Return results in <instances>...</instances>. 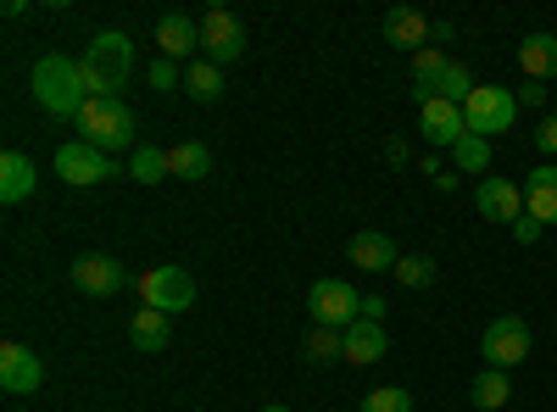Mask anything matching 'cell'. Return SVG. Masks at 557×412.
<instances>
[{
    "instance_id": "16",
    "label": "cell",
    "mask_w": 557,
    "mask_h": 412,
    "mask_svg": "<svg viewBox=\"0 0 557 412\" xmlns=\"http://www.w3.org/2000/svg\"><path fill=\"white\" fill-rule=\"evenodd\" d=\"M190 51H201V23H190L184 12H168V17H157V57H168V62H184Z\"/></svg>"
},
{
    "instance_id": "7",
    "label": "cell",
    "mask_w": 557,
    "mask_h": 412,
    "mask_svg": "<svg viewBox=\"0 0 557 412\" xmlns=\"http://www.w3.org/2000/svg\"><path fill=\"white\" fill-rule=\"evenodd\" d=\"M307 312H312V324L318 329H351L357 317H362V296L346 285V279H318L312 290H307Z\"/></svg>"
},
{
    "instance_id": "18",
    "label": "cell",
    "mask_w": 557,
    "mask_h": 412,
    "mask_svg": "<svg viewBox=\"0 0 557 412\" xmlns=\"http://www.w3.org/2000/svg\"><path fill=\"white\" fill-rule=\"evenodd\" d=\"M34 185H39L34 157H23V151H7V157H0V201L17 207V201H28V196H34Z\"/></svg>"
},
{
    "instance_id": "24",
    "label": "cell",
    "mask_w": 557,
    "mask_h": 412,
    "mask_svg": "<svg viewBox=\"0 0 557 412\" xmlns=\"http://www.w3.org/2000/svg\"><path fill=\"white\" fill-rule=\"evenodd\" d=\"M168 173H173V178H207V173H212V151H207L201 140L168 146Z\"/></svg>"
},
{
    "instance_id": "15",
    "label": "cell",
    "mask_w": 557,
    "mask_h": 412,
    "mask_svg": "<svg viewBox=\"0 0 557 412\" xmlns=\"http://www.w3.org/2000/svg\"><path fill=\"white\" fill-rule=\"evenodd\" d=\"M396 262H401V251H396V240L391 235H380V228H357L351 235V267L357 273H396Z\"/></svg>"
},
{
    "instance_id": "31",
    "label": "cell",
    "mask_w": 557,
    "mask_h": 412,
    "mask_svg": "<svg viewBox=\"0 0 557 412\" xmlns=\"http://www.w3.org/2000/svg\"><path fill=\"white\" fill-rule=\"evenodd\" d=\"M357 412H412V396L401 385H385V390H368Z\"/></svg>"
},
{
    "instance_id": "37",
    "label": "cell",
    "mask_w": 557,
    "mask_h": 412,
    "mask_svg": "<svg viewBox=\"0 0 557 412\" xmlns=\"http://www.w3.org/2000/svg\"><path fill=\"white\" fill-rule=\"evenodd\" d=\"M407 157H412V151H407V140H396V134H391V140H385V162H391V167H401Z\"/></svg>"
},
{
    "instance_id": "29",
    "label": "cell",
    "mask_w": 557,
    "mask_h": 412,
    "mask_svg": "<svg viewBox=\"0 0 557 412\" xmlns=\"http://www.w3.org/2000/svg\"><path fill=\"white\" fill-rule=\"evenodd\" d=\"M474 89H480V84H474V73L462 67V62H451V67L441 73V84H435V101H451V107H462V101L474 96Z\"/></svg>"
},
{
    "instance_id": "35",
    "label": "cell",
    "mask_w": 557,
    "mask_h": 412,
    "mask_svg": "<svg viewBox=\"0 0 557 412\" xmlns=\"http://www.w3.org/2000/svg\"><path fill=\"white\" fill-rule=\"evenodd\" d=\"M513 96H519V107H546V84H524Z\"/></svg>"
},
{
    "instance_id": "23",
    "label": "cell",
    "mask_w": 557,
    "mask_h": 412,
    "mask_svg": "<svg viewBox=\"0 0 557 412\" xmlns=\"http://www.w3.org/2000/svg\"><path fill=\"white\" fill-rule=\"evenodd\" d=\"M301 357L312 362V369H335V362H346V335L341 329H307V340H301Z\"/></svg>"
},
{
    "instance_id": "21",
    "label": "cell",
    "mask_w": 557,
    "mask_h": 412,
    "mask_svg": "<svg viewBox=\"0 0 557 412\" xmlns=\"http://www.w3.org/2000/svg\"><path fill=\"white\" fill-rule=\"evenodd\" d=\"M519 67H524L530 84L557 78V34H524V45H519Z\"/></svg>"
},
{
    "instance_id": "19",
    "label": "cell",
    "mask_w": 557,
    "mask_h": 412,
    "mask_svg": "<svg viewBox=\"0 0 557 412\" xmlns=\"http://www.w3.org/2000/svg\"><path fill=\"white\" fill-rule=\"evenodd\" d=\"M385 351H391L385 324H368V317H357V324L346 329V362H351V369H368V362H380Z\"/></svg>"
},
{
    "instance_id": "13",
    "label": "cell",
    "mask_w": 557,
    "mask_h": 412,
    "mask_svg": "<svg viewBox=\"0 0 557 412\" xmlns=\"http://www.w3.org/2000/svg\"><path fill=\"white\" fill-rule=\"evenodd\" d=\"M418 128H424V140L435 151H451L462 134H469V117H462V107H451V101H424L418 107Z\"/></svg>"
},
{
    "instance_id": "32",
    "label": "cell",
    "mask_w": 557,
    "mask_h": 412,
    "mask_svg": "<svg viewBox=\"0 0 557 412\" xmlns=\"http://www.w3.org/2000/svg\"><path fill=\"white\" fill-rule=\"evenodd\" d=\"M146 78H151V89H178V84H184V67L168 62V57H157V62L146 67Z\"/></svg>"
},
{
    "instance_id": "36",
    "label": "cell",
    "mask_w": 557,
    "mask_h": 412,
    "mask_svg": "<svg viewBox=\"0 0 557 412\" xmlns=\"http://www.w3.org/2000/svg\"><path fill=\"white\" fill-rule=\"evenodd\" d=\"M385 312H391V307H385L380 296H362V317H368V324H385Z\"/></svg>"
},
{
    "instance_id": "9",
    "label": "cell",
    "mask_w": 557,
    "mask_h": 412,
    "mask_svg": "<svg viewBox=\"0 0 557 412\" xmlns=\"http://www.w3.org/2000/svg\"><path fill=\"white\" fill-rule=\"evenodd\" d=\"M139 301L157 307V312H184L196 301V279H190V267H146L139 273Z\"/></svg>"
},
{
    "instance_id": "6",
    "label": "cell",
    "mask_w": 557,
    "mask_h": 412,
    "mask_svg": "<svg viewBox=\"0 0 557 412\" xmlns=\"http://www.w3.org/2000/svg\"><path fill=\"white\" fill-rule=\"evenodd\" d=\"M530 346H535V335H530V324L524 317H513V312H502V317H491L485 324V335H480V351H485V369H519V362L530 357Z\"/></svg>"
},
{
    "instance_id": "5",
    "label": "cell",
    "mask_w": 557,
    "mask_h": 412,
    "mask_svg": "<svg viewBox=\"0 0 557 412\" xmlns=\"http://www.w3.org/2000/svg\"><path fill=\"white\" fill-rule=\"evenodd\" d=\"M57 178H67L73 190H89V185H107V178H128V167L96 146H84V140H67L57 151Z\"/></svg>"
},
{
    "instance_id": "8",
    "label": "cell",
    "mask_w": 557,
    "mask_h": 412,
    "mask_svg": "<svg viewBox=\"0 0 557 412\" xmlns=\"http://www.w3.org/2000/svg\"><path fill=\"white\" fill-rule=\"evenodd\" d=\"M240 57H246V28H240V17L228 12V7H212V12L201 17V62L228 67V62H240Z\"/></svg>"
},
{
    "instance_id": "27",
    "label": "cell",
    "mask_w": 557,
    "mask_h": 412,
    "mask_svg": "<svg viewBox=\"0 0 557 412\" xmlns=\"http://www.w3.org/2000/svg\"><path fill=\"white\" fill-rule=\"evenodd\" d=\"M184 96H190V101H201V107L223 101V67H212V62L184 67Z\"/></svg>"
},
{
    "instance_id": "22",
    "label": "cell",
    "mask_w": 557,
    "mask_h": 412,
    "mask_svg": "<svg viewBox=\"0 0 557 412\" xmlns=\"http://www.w3.org/2000/svg\"><path fill=\"white\" fill-rule=\"evenodd\" d=\"M446 67H451V57L441 51V45H430V51H418V57H412V96H418V107L435 101V84H441Z\"/></svg>"
},
{
    "instance_id": "39",
    "label": "cell",
    "mask_w": 557,
    "mask_h": 412,
    "mask_svg": "<svg viewBox=\"0 0 557 412\" xmlns=\"http://www.w3.org/2000/svg\"><path fill=\"white\" fill-rule=\"evenodd\" d=\"M457 185H462V173H457V167H446V173L435 178V190H457Z\"/></svg>"
},
{
    "instance_id": "33",
    "label": "cell",
    "mask_w": 557,
    "mask_h": 412,
    "mask_svg": "<svg viewBox=\"0 0 557 412\" xmlns=\"http://www.w3.org/2000/svg\"><path fill=\"white\" fill-rule=\"evenodd\" d=\"M541 228H546V223H541V217H530V212H524V217H519V223H513V228H507V235H513V240H519V246H535V240H541Z\"/></svg>"
},
{
    "instance_id": "2",
    "label": "cell",
    "mask_w": 557,
    "mask_h": 412,
    "mask_svg": "<svg viewBox=\"0 0 557 412\" xmlns=\"http://www.w3.org/2000/svg\"><path fill=\"white\" fill-rule=\"evenodd\" d=\"M34 101H39V112H51V117H78L84 112V84H78V62L73 57H62V51H51V57H39L34 62Z\"/></svg>"
},
{
    "instance_id": "17",
    "label": "cell",
    "mask_w": 557,
    "mask_h": 412,
    "mask_svg": "<svg viewBox=\"0 0 557 412\" xmlns=\"http://www.w3.org/2000/svg\"><path fill=\"white\" fill-rule=\"evenodd\" d=\"M168 340H173V317H168V312L139 307V312L128 317V346H134V351L157 357V351H168Z\"/></svg>"
},
{
    "instance_id": "12",
    "label": "cell",
    "mask_w": 557,
    "mask_h": 412,
    "mask_svg": "<svg viewBox=\"0 0 557 412\" xmlns=\"http://www.w3.org/2000/svg\"><path fill=\"white\" fill-rule=\"evenodd\" d=\"M385 45L418 57V51H430V45H435V23L418 12V7H391L385 12Z\"/></svg>"
},
{
    "instance_id": "34",
    "label": "cell",
    "mask_w": 557,
    "mask_h": 412,
    "mask_svg": "<svg viewBox=\"0 0 557 412\" xmlns=\"http://www.w3.org/2000/svg\"><path fill=\"white\" fill-rule=\"evenodd\" d=\"M535 146H541L546 157H557V117H546V123L535 128Z\"/></svg>"
},
{
    "instance_id": "38",
    "label": "cell",
    "mask_w": 557,
    "mask_h": 412,
    "mask_svg": "<svg viewBox=\"0 0 557 412\" xmlns=\"http://www.w3.org/2000/svg\"><path fill=\"white\" fill-rule=\"evenodd\" d=\"M418 167H424V178H441L446 173V162H441V151H430L424 162H418Z\"/></svg>"
},
{
    "instance_id": "1",
    "label": "cell",
    "mask_w": 557,
    "mask_h": 412,
    "mask_svg": "<svg viewBox=\"0 0 557 412\" xmlns=\"http://www.w3.org/2000/svg\"><path fill=\"white\" fill-rule=\"evenodd\" d=\"M128 73H134V39L117 34V28H101L89 39V51L78 57V84H84L89 101H117Z\"/></svg>"
},
{
    "instance_id": "30",
    "label": "cell",
    "mask_w": 557,
    "mask_h": 412,
    "mask_svg": "<svg viewBox=\"0 0 557 412\" xmlns=\"http://www.w3.org/2000/svg\"><path fill=\"white\" fill-rule=\"evenodd\" d=\"M391 279L407 285V290H430V285H435V257H401Z\"/></svg>"
},
{
    "instance_id": "10",
    "label": "cell",
    "mask_w": 557,
    "mask_h": 412,
    "mask_svg": "<svg viewBox=\"0 0 557 412\" xmlns=\"http://www.w3.org/2000/svg\"><path fill=\"white\" fill-rule=\"evenodd\" d=\"M39 385H45V362L23 340L0 346V390H7V396H34Z\"/></svg>"
},
{
    "instance_id": "14",
    "label": "cell",
    "mask_w": 557,
    "mask_h": 412,
    "mask_svg": "<svg viewBox=\"0 0 557 412\" xmlns=\"http://www.w3.org/2000/svg\"><path fill=\"white\" fill-rule=\"evenodd\" d=\"M474 201H480V217H491V223H507V228H513V223L524 217V190L513 185V178H480Z\"/></svg>"
},
{
    "instance_id": "4",
    "label": "cell",
    "mask_w": 557,
    "mask_h": 412,
    "mask_svg": "<svg viewBox=\"0 0 557 412\" xmlns=\"http://www.w3.org/2000/svg\"><path fill=\"white\" fill-rule=\"evenodd\" d=\"M462 117H469V134H480V140H491V134H507L519 123V96L502 84H480L469 101H462Z\"/></svg>"
},
{
    "instance_id": "26",
    "label": "cell",
    "mask_w": 557,
    "mask_h": 412,
    "mask_svg": "<svg viewBox=\"0 0 557 412\" xmlns=\"http://www.w3.org/2000/svg\"><path fill=\"white\" fill-rule=\"evenodd\" d=\"M469 396H474V407H480V412H496V407L513 401V385H507V374H502V369H480V374H474V385H469Z\"/></svg>"
},
{
    "instance_id": "28",
    "label": "cell",
    "mask_w": 557,
    "mask_h": 412,
    "mask_svg": "<svg viewBox=\"0 0 557 412\" xmlns=\"http://www.w3.org/2000/svg\"><path fill=\"white\" fill-rule=\"evenodd\" d=\"M128 178H134V185H162V178H173V173H168V151L139 146V151L128 157Z\"/></svg>"
},
{
    "instance_id": "20",
    "label": "cell",
    "mask_w": 557,
    "mask_h": 412,
    "mask_svg": "<svg viewBox=\"0 0 557 412\" xmlns=\"http://www.w3.org/2000/svg\"><path fill=\"white\" fill-rule=\"evenodd\" d=\"M524 212L541 223H557V162H541L524 178Z\"/></svg>"
},
{
    "instance_id": "3",
    "label": "cell",
    "mask_w": 557,
    "mask_h": 412,
    "mask_svg": "<svg viewBox=\"0 0 557 412\" xmlns=\"http://www.w3.org/2000/svg\"><path fill=\"white\" fill-rule=\"evenodd\" d=\"M73 123H78V140L96 146V151H107V157H112V151H128V157L139 151V134H134L139 123H134V112L123 107V96H117V101H84V112H78Z\"/></svg>"
},
{
    "instance_id": "25",
    "label": "cell",
    "mask_w": 557,
    "mask_h": 412,
    "mask_svg": "<svg viewBox=\"0 0 557 412\" xmlns=\"http://www.w3.org/2000/svg\"><path fill=\"white\" fill-rule=\"evenodd\" d=\"M451 167L462 178H485L491 173V140H480V134H462V140L451 146Z\"/></svg>"
},
{
    "instance_id": "11",
    "label": "cell",
    "mask_w": 557,
    "mask_h": 412,
    "mask_svg": "<svg viewBox=\"0 0 557 412\" xmlns=\"http://www.w3.org/2000/svg\"><path fill=\"white\" fill-rule=\"evenodd\" d=\"M123 285H128V273L107 251H89V257L73 262V290H84V296H117Z\"/></svg>"
},
{
    "instance_id": "40",
    "label": "cell",
    "mask_w": 557,
    "mask_h": 412,
    "mask_svg": "<svg viewBox=\"0 0 557 412\" xmlns=\"http://www.w3.org/2000/svg\"><path fill=\"white\" fill-rule=\"evenodd\" d=\"M257 412H290V407H278V401H273V407H257Z\"/></svg>"
}]
</instances>
